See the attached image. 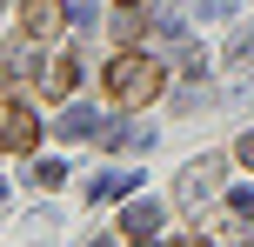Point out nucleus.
<instances>
[{
	"label": "nucleus",
	"instance_id": "5",
	"mask_svg": "<svg viewBox=\"0 0 254 247\" xmlns=\"http://www.w3.org/2000/svg\"><path fill=\"white\" fill-rule=\"evenodd\" d=\"M54 134H61V141H101V114H94V107H67L61 120H54Z\"/></svg>",
	"mask_w": 254,
	"mask_h": 247
},
{
	"label": "nucleus",
	"instance_id": "10",
	"mask_svg": "<svg viewBox=\"0 0 254 247\" xmlns=\"http://www.w3.org/2000/svg\"><path fill=\"white\" fill-rule=\"evenodd\" d=\"M0 67H7V74H34V34H27V40H13V47L0 53Z\"/></svg>",
	"mask_w": 254,
	"mask_h": 247
},
{
	"label": "nucleus",
	"instance_id": "7",
	"mask_svg": "<svg viewBox=\"0 0 254 247\" xmlns=\"http://www.w3.org/2000/svg\"><path fill=\"white\" fill-rule=\"evenodd\" d=\"M121 227H127V234H134V241H147V234H161V207H154V200H134V207L121 214Z\"/></svg>",
	"mask_w": 254,
	"mask_h": 247
},
{
	"label": "nucleus",
	"instance_id": "9",
	"mask_svg": "<svg viewBox=\"0 0 254 247\" xmlns=\"http://www.w3.org/2000/svg\"><path fill=\"white\" fill-rule=\"evenodd\" d=\"M134 181L140 174H101V181L87 187V200H121V194H134Z\"/></svg>",
	"mask_w": 254,
	"mask_h": 247
},
{
	"label": "nucleus",
	"instance_id": "11",
	"mask_svg": "<svg viewBox=\"0 0 254 247\" xmlns=\"http://www.w3.org/2000/svg\"><path fill=\"white\" fill-rule=\"evenodd\" d=\"M27 181H34V187H61V181H67V167H61V160H40Z\"/></svg>",
	"mask_w": 254,
	"mask_h": 247
},
{
	"label": "nucleus",
	"instance_id": "4",
	"mask_svg": "<svg viewBox=\"0 0 254 247\" xmlns=\"http://www.w3.org/2000/svg\"><path fill=\"white\" fill-rule=\"evenodd\" d=\"M61 0H27V7H20V27H27V34H34V40H54V34H61Z\"/></svg>",
	"mask_w": 254,
	"mask_h": 247
},
{
	"label": "nucleus",
	"instance_id": "19",
	"mask_svg": "<svg viewBox=\"0 0 254 247\" xmlns=\"http://www.w3.org/2000/svg\"><path fill=\"white\" fill-rule=\"evenodd\" d=\"M94 247H114V241H94Z\"/></svg>",
	"mask_w": 254,
	"mask_h": 247
},
{
	"label": "nucleus",
	"instance_id": "15",
	"mask_svg": "<svg viewBox=\"0 0 254 247\" xmlns=\"http://www.w3.org/2000/svg\"><path fill=\"white\" fill-rule=\"evenodd\" d=\"M67 20H80V27H94V0H67Z\"/></svg>",
	"mask_w": 254,
	"mask_h": 247
},
{
	"label": "nucleus",
	"instance_id": "3",
	"mask_svg": "<svg viewBox=\"0 0 254 247\" xmlns=\"http://www.w3.org/2000/svg\"><path fill=\"white\" fill-rule=\"evenodd\" d=\"M34 141H40V120L27 114V107H13V114L0 120V147H7V154H27Z\"/></svg>",
	"mask_w": 254,
	"mask_h": 247
},
{
	"label": "nucleus",
	"instance_id": "18",
	"mask_svg": "<svg viewBox=\"0 0 254 247\" xmlns=\"http://www.w3.org/2000/svg\"><path fill=\"white\" fill-rule=\"evenodd\" d=\"M174 247H207V241H174Z\"/></svg>",
	"mask_w": 254,
	"mask_h": 247
},
{
	"label": "nucleus",
	"instance_id": "17",
	"mask_svg": "<svg viewBox=\"0 0 254 247\" xmlns=\"http://www.w3.org/2000/svg\"><path fill=\"white\" fill-rule=\"evenodd\" d=\"M194 13H228V0H194Z\"/></svg>",
	"mask_w": 254,
	"mask_h": 247
},
{
	"label": "nucleus",
	"instance_id": "2",
	"mask_svg": "<svg viewBox=\"0 0 254 247\" xmlns=\"http://www.w3.org/2000/svg\"><path fill=\"white\" fill-rule=\"evenodd\" d=\"M214 187H221V160H194V167L174 181V200H181V207H201Z\"/></svg>",
	"mask_w": 254,
	"mask_h": 247
},
{
	"label": "nucleus",
	"instance_id": "12",
	"mask_svg": "<svg viewBox=\"0 0 254 247\" xmlns=\"http://www.w3.org/2000/svg\"><path fill=\"white\" fill-rule=\"evenodd\" d=\"M248 53H254V20L234 27V40H228V60H248Z\"/></svg>",
	"mask_w": 254,
	"mask_h": 247
},
{
	"label": "nucleus",
	"instance_id": "16",
	"mask_svg": "<svg viewBox=\"0 0 254 247\" xmlns=\"http://www.w3.org/2000/svg\"><path fill=\"white\" fill-rule=\"evenodd\" d=\"M234 154H241V167H254V134H241V147H234Z\"/></svg>",
	"mask_w": 254,
	"mask_h": 247
},
{
	"label": "nucleus",
	"instance_id": "6",
	"mask_svg": "<svg viewBox=\"0 0 254 247\" xmlns=\"http://www.w3.org/2000/svg\"><path fill=\"white\" fill-rule=\"evenodd\" d=\"M74 87H80V60H74V53H61V60L47 67V100H67Z\"/></svg>",
	"mask_w": 254,
	"mask_h": 247
},
{
	"label": "nucleus",
	"instance_id": "8",
	"mask_svg": "<svg viewBox=\"0 0 254 247\" xmlns=\"http://www.w3.org/2000/svg\"><path fill=\"white\" fill-rule=\"evenodd\" d=\"M101 141L121 147V154H147V147H154V127H107Z\"/></svg>",
	"mask_w": 254,
	"mask_h": 247
},
{
	"label": "nucleus",
	"instance_id": "13",
	"mask_svg": "<svg viewBox=\"0 0 254 247\" xmlns=\"http://www.w3.org/2000/svg\"><path fill=\"white\" fill-rule=\"evenodd\" d=\"M228 207L241 214V221H254V187H234V194H228Z\"/></svg>",
	"mask_w": 254,
	"mask_h": 247
},
{
	"label": "nucleus",
	"instance_id": "14",
	"mask_svg": "<svg viewBox=\"0 0 254 247\" xmlns=\"http://www.w3.org/2000/svg\"><path fill=\"white\" fill-rule=\"evenodd\" d=\"M140 34V13H114V40H134Z\"/></svg>",
	"mask_w": 254,
	"mask_h": 247
},
{
	"label": "nucleus",
	"instance_id": "1",
	"mask_svg": "<svg viewBox=\"0 0 254 247\" xmlns=\"http://www.w3.org/2000/svg\"><path fill=\"white\" fill-rule=\"evenodd\" d=\"M161 87H167V74H161L154 53H121V60L107 67V94H114L121 107H147Z\"/></svg>",
	"mask_w": 254,
	"mask_h": 247
}]
</instances>
